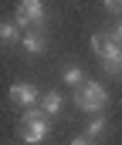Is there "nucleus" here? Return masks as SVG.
Returning a JSON list of instances; mask_svg holds the SVG:
<instances>
[{
    "label": "nucleus",
    "mask_w": 122,
    "mask_h": 145,
    "mask_svg": "<svg viewBox=\"0 0 122 145\" xmlns=\"http://www.w3.org/2000/svg\"><path fill=\"white\" fill-rule=\"evenodd\" d=\"M24 51H27V54H41V51H44V37H41L38 31H27V34H24Z\"/></svg>",
    "instance_id": "obj_7"
},
{
    "label": "nucleus",
    "mask_w": 122,
    "mask_h": 145,
    "mask_svg": "<svg viewBox=\"0 0 122 145\" xmlns=\"http://www.w3.org/2000/svg\"><path fill=\"white\" fill-rule=\"evenodd\" d=\"M17 24H10V20H3V24H0V40H3V44H14V40H17Z\"/></svg>",
    "instance_id": "obj_9"
},
{
    "label": "nucleus",
    "mask_w": 122,
    "mask_h": 145,
    "mask_svg": "<svg viewBox=\"0 0 122 145\" xmlns=\"http://www.w3.org/2000/svg\"><path fill=\"white\" fill-rule=\"evenodd\" d=\"M17 24L20 27H38V24H44V3L41 0H20L17 3Z\"/></svg>",
    "instance_id": "obj_4"
},
{
    "label": "nucleus",
    "mask_w": 122,
    "mask_h": 145,
    "mask_svg": "<svg viewBox=\"0 0 122 145\" xmlns=\"http://www.w3.org/2000/svg\"><path fill=\"white\" fill-rule=\"evenodd\" d=\"M75 105L81 111H95V115H102L105 105H109V91L98 84V81H85L78 91H75Z\"/></svg>",
    "instance_id": "obj_3"
},
{
    "label": "nucleus",
    "mask_w": 122,
    "mask_h": 145,
    "mask_svg": "<svg viewBox=\"0 0 122 145\" xmlns=\"http://www.w3.org/2000/svg\"><path fill=\"white\" fill-rule=\"evenodd\" d=\"M65 81H68V84H71V88L78 91L81 84H85V71H81L78 64H68V68H65Z\"/></svg>",
    "instance_id": "obj_8"
},
{
    "label": "nucleus",
    "mask_w": 122,
    "mask_h": 145,
    "mask_svg": "<svg viewBox=\"0 0 122 145\" xmlns=\"http://www.w3.org/2000/svg\"><path fill=\"white\" fill-rule=\"evenodd\" d=\"M47 132H51V125H47V115L41 108H31L24 111V118H20V138L27 145H41L47 138Z\"/></svg>",
    "instance_id": "obj_2"
},
{
    "label": "nucleus",
    "mask_w": 122,
    "mask_h": 145,
    "mask_svg": "<svg viewBox=\"0 0 122 145\" xmlns=\"http://www.w3.org/2000/svg\"><path fill=\"white\" fill-rule=\"evenodd\" d=\"M102 132H105V118H102V115H95V118L88 121V138H98Z\"/></svg>",
    "instance_id": "obj_10"
},
{
    "label": "nucleus",
    "mask_w": 122,
    "mask_h": 145,
    "mask_svg": "<svg viewBox=\"0 0 122 145\" xmlns=\"http://www.w3.org/2000/svg\"><path fill=\"white\" fill-rule=\"evenodd\" d=\"M112 37H115V40H119V44H122V24H119V27H115V31H112Z\"/></svg>",
    "instance_id": "obj_12"
},
{
    "label": "nucleus",
    "mask_w": 122,
    "mask_h": 145,
    "mask_svg": "<svg viewBox=\"0 0 122 145\" xmlns=\"http://www.w3.org/2000/svg\"><path fill=\"white\" fill-rule=\"evenodd\" d=\"M71 145H92V138L88 135H78V138H71Z\"/></svg>",
    "instance_id": "obj_11"
},
{
    "label": "nucleus",
    "mask_w": 122,
    "mask_h": 145,
    "mask_svg": "<svg viewBox=\"0 0 122 145\" xmlns=\"http://www.w3.org/2000/svg\"><path fill=\"white\" fill-rule=\"evenodd\" d=\"M10 101L31 111L34 105H41V95H38V88H34V84H24V81H17V84L10 88Z\"/></svg>",
    "instance_id": "obj_5"
},
{
    "label": "nucleus",
    "mask_w": 122,
    "mask_h": 145,
    "mask_svg": "<svg viewBox=\"0 0 122 145\" xmlns=\"http://www.w3.org/2000/svg\"><path fill=\"white\" fill-rule=\"evenodd\" d=\"M47 118H54V115H61V95L58 91H47V95H41V105H38Z\"/></svg>",
    "instance_id": "obj_6"
},
{
    "label": "nucleus",
    "mask_w": 122,
    "mask_h": 145,
    "mask_svg": "<svg viewBox=\"0 0 122 145\" xmlns=\"http://www.w3.org/2000/svg\"><path fill=\"white\" fill-rule=\"evenodd\" d=\"M92 51H95L98 64L105 68V74H122V44L112 34H95L92 37Z\"/></svg>",
    "instance_id": "obj_1"
}]
</instances>
